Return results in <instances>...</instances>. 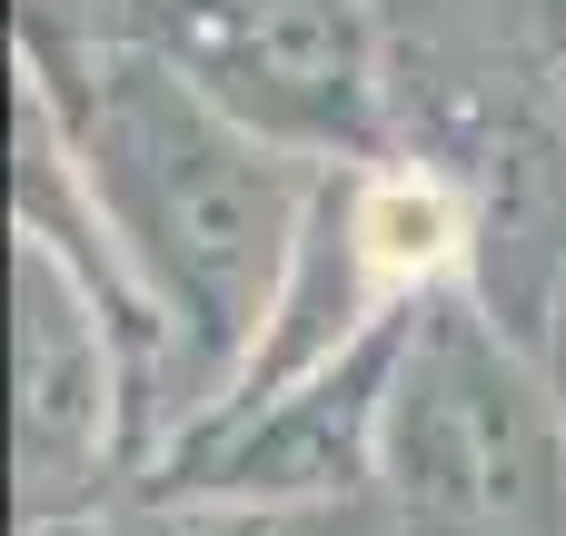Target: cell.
<instances>
[{"mask_svg": "<svg viewBox=\"0 0 566 536\" xmlns=\"http://www.w3.org/2000/svg\"><path fill=\"white\" fill-rule=\"evenodd\" d=\"M10 70L50 99L80 189L169 338V438H179L259 358L328 169L249 139L179 70L119 40L10 30Z\"/></svg>", "mask_w": 566, "mask_h": 536, "instance_id": "obj_1", "label": "cell"}, {"mask_svg": "<svg viewBox=\"0 0 566 536\" xmlns=\"http://www.w3.org/2000/svg\"><path fill=\"white\" fill-rule=\"evenodd\" d=\"M20 30L149 50L249 139L308 169H368L398 149L388 0H70V10H20Z\"/></svg>", "mask_w": 566, "mask_h": 536, "instance_id": "obj_2", "label": "cell"}, {"mask_svg": "<svg viewBox=\"0 0 566 536\" xmlns=\"http://www.w3.org/2000/svg\"><path fill=\"white\" fill-rule=\"evenodd\" d=\"M378 497L398 536H566V408L478 288H438L408 318Z\"/></svg>", "mask_w": 566, "mask_h": 536, "instance_id": "obj_3", "label": "cell"}, {"mask_svg": "<svg viewBox=\"0 0 566 536\" xmlns=\"http://www.w3.org/2000/svg\"><path fill=\"white\" fill-rule=\"evenodd\" d=\"M10 448H20V517L80 527L109 507L119 467L159 458V368L129 308L50 239L10 219Z\"/></svg>", "mask_w": 566, "mask_h": 536, "instance_id": "obj_4", "label": "cell"}, {"mask_svg": "<svg viewBox=\"0 0 566 536\" xmlns=\"http://www.w3.org/2000/svg\"><path fill=\"white\" fill-rule=\"evenodd\" d=\"M30 536H398L388 497H348V507H239V497H139V507H99L80 527H30Z\"/></svg>", "mask_w": 566, "mask_h": 536, "instance_id": "obj_5", "label": "cell"}, {"mask_svg": "<svg viewBox=\"0 0 566 536\" xmlns=\"http://www.w3.org/2000/svg\"><path fill=\"white\" fill-rule=\"evenodd\" d=\"M497 10V40L478 50V60H517V70H547L557 80L566 60V0H488Z\"/></svg>", "mask_w": 566, "mask_h": 536, "instance_id": "obj_6", "label": "cell"}, {"mask_svg": "<svg viewBox=\"0 0 566 536\" xmlns=\"http://www.w3.org/2000/svg\"><path fill=\"white\" fill-rule=\"evenodd\" d=\"M537 358H547V388H557V408H566V288H557V318H547V348Z\"/></svg>", "mask_w": 566, "mask_h": 536, "instance_id": "obj_7", "label": "cell"}, {"mask_svg": "<svg viewBox=\"0 0 566 536\" xmlns=\"http://www.w3.org/2000/svg\"><path fill=\"white\" fill-rule=\"evenodd\" d=\"M557 99H566V60H557Z\"/></svg>", "mask_w": 566, "mask_h": 536, "instance_id": "obj_8", "label": "cell"}]
</instances>
